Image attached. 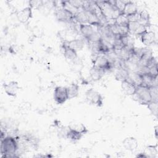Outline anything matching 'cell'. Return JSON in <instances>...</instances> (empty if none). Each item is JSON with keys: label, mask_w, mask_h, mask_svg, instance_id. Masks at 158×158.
I'll use <instances>...</instances> for the list:
<instances>
[{"label": "cell", "mask_w": 158, "mask_h": 158, "mask_svg": "<svg viewBox=\"0 0 158 158\" xmlns=\"http://www.w3.org/2000/svg\"><path fill=\"white\" fill-rule=\"evenodd\" d=\"M128 73L129 71L127 69L119 67L115 73V79L120 81L125 80L128 77Z\"/></svg>", "instance_id": "603a6c76"}, {"label": "cell", "mask_w": 158, "mask_h": 158, "mask_svg": "<svg viewBox=\"0 0 158 158\" xmlns=\"http://www.w3.org/2000/svg\"><path fill=\"white\" fill-rule=\"evenodd\" d=\"M16 16L19 21L22 23H26L32 17V8L27 6L16 12Z\"/></svg>", "instance_id": "ba28073f"}, {"label": "cell", "mask_w": 158, "mask_h": 158, "mask_svg": "<svg viewBox=\"0 0 158 158\" xmlns=\"http://www.w3.org/2000/svg\"><path fill=\"white\" fill-rule=\"evenodd\" d=\"M157 128H158L157 125L155 126V127H154V132H155V136H156V139H157Z\"/></svg>", "instance_id": "1f68e13d"}, {"label": "cell", "mask_w": 158, "mask_h": 158, "mask_svg": "<svg viewBox=\"0 0 158 158\" xmlns=\"http://www.w3.org/2000/svg\"><path fill=\"white\" fill-rule=\"evenodd\" d=\"M94 27L89 24H79V31L83 37L88 40L95 31L97 30H94Z\"/></svg>", "instance_id": "7c38bea8"}, {"label": "cell", "mask_w": 158, "mask_h": 158, "mask_svg": "<svg viewBox=\"0 0 158 158\" xmlns=\"http://www.w3.org/2000/svg\"><path fill=\"white\" fill-rule=\"evenodd\" d=\"M141 41L145 46H150L154 44L156 40V33L152 31H146L141 36Z\"/></svg>", "instance_id": "8fae6325"}, {"label": "cell", "mask_w": 158, "mask_h": 158, "mask_svg": "<svg viewBox=\"0 0 158 158\" xmlns=\"http://www.w3.org/2000/svg\"><path fill=\"white\" fill-rule=\"evenodd\" d=\"M18 151V143L16 137L7 136L1 139V153L2 157H14Z\"/></svg>", "instance_id": "6da1fadb"}, {"label": "cell", "mask_w": 158, "mask_h": 158, "mask_svg": "<svg viewBox=\"0 0 158 158\" xmlns=\"http://www.w3.org/2000/svg\"><path fill=\"white\" fill-rule=\"evenodd\" d=\"M121 88L123 93L130 96H133L136 89V86L127 80L121 81Z\"/></svg>", "instance_id": "5bb4252c"}, {"label": "cell", "mask_w": 158, "mask_h": 158, "mask_svg": "<svg viewBox=\"0 0 158 158\" xmlns=\"http://www.w3.org/2000/svg\"><path fill=\"white\" fill-rule=\"evenodd\" d=\"M83 136V135H82L80 133H78L75 131H73V130L69 128V127H68L65 137L71 141H76L80 140Z\"/></svg>", "instance_id": "cb8c5ba5"}, {"label": "cell", "mask_w": 158, "mask_h": 158, "mask_svg": "<svg viewBox=\"0 0 158 158\" xmlns=\"http://www.w3.org/2000/svg\"><path fill=\"white\" fill-rule=\"evenodd\" d=\"M138 12V8L136 4L130 1H128L125 5L122 14L126 16H128Z\"/></svg>", "instance_id": "2e32d148"}, {"label": "cell", "mask_w": 158, "mask_h": 158, "mask_svg": "<svg viewBox=\"0 0 158 158\" xmlns=\"http://www.w3.org/2000/svg\"><path fill=\"white\" fill-rule=\"evenodd\" d=\"M60 2H61L62 7L65 10H67V11H69L70 13H71L73 16L75 15L80 10V9L75 7L70 2V1H61Z\"/></svg>", "instance_id": "44dd1931"}, {"label": "cell", "mask_w": 158, "mask_h": 158, "mask_svg": "<svg viewBox=\"0 0 158 158\" xmlns=\"http://www.w3.org/2000/svg\"><path fill=\"white\" fill-rule=\"evenodd\" d=\"M3 88L6 93L10 96H15L19 89V83L16 81H11L3 84Z\"/></svg>", "instance_id": "9c48e42d"}, {"label": "cell", "mask_w": 158, "mask_h": 158, "mask_svg": "<svg viewBox=\"0 0 158 158\" xmlns=\"http://www.w3.org/2000/svg\"><path fill=\"white\" fill-rule=\"evenodd\" d=\"M127 1H121V0L115 1V6L120 12L122 13V11L123 10V8H124L125 5L127 3Z\"/></svg>", "instance_id": "f546056e"}, {"label": "cell", "mask_w": 158, "mask_h": 158, "mask_svg": "<svg viewBox=\"0 0 158 158\" xmlns=\"http://www.w3.org/2000/svg\"><path fill=\"white\" fill-rule=\"evenodd\" d=\"M86 101L91 104L98 107H101L103 105V98L101 94L93 88H90L85 93Z\"/></svg>", "instance_id": "277c9868"}, {"label": "cell", "mask_w": 158, "mask_h": 158, "mask_svg": "<svg viewBox=\"0 0 158 158\" xmlns=\"http://www.w3.org/2000/svg\"><path fill=\"white\" fill-rule=\"evenodd\" d=\"M68 127L69 128L73 131H75L78 133H80L83 135L88 132V129L82 123H72L70 125H69Z\"/></svg>", "instance_id": "d4e9b609"}, {"label": "cell", "mask_w": 158, "mask_h": 158, "mask_svg": "<svg viewBox=\"0 0 158 158\" xmlns=\"http://www.w3.org/2000/svg\"><path fill=\"white\" fill-rule=\"evenodd\" d=\"M146 31H147V27L146 26H144V25L139 23V25L137 27L134 35H135L136 36H141Z\"/></svg>", "instance_id": "f1b7e54d"}, {"label": "cell", "mask_w": 158, "mask_h": 158, "mask_svg": "<svg viewBox=\"0 0 158 158\" xmlns=\"http://www.w3.org/2000/svg\"><path fill=\"white\" fill-rule=\"evenodd\" d=\"M67 88V92L69 99L76 98L79 93V86L76 83H72Z\"/></svg>", "instance_id": "d6986e66"}, {"label": "cell", "mask_w": 158, "mask_h": 158, "mask_svg": "<svg viewBox=\"0 0 158 158\" xmlns=\"http://www.w3.org/2000/svg\"><path fill=\"white\" fill-rule=\"evenodd\" d=\"M53 98L56 102L58 104H62L66 102L68 98L67 88L64 86H57L55 88Z\"/></svg>", "instance_id": "8992f818"}, {"label": "cell", "mask_w": 158, "mask_h": 158, "mask_svg": "<svg viewBox=\"0 0 158 158\" xmlns=\"http://www.w3.org/2000/svg\"><path fill=\"white\" fill-rule=\"evenodd\" d=\"M157 145L152 146V145H149L146 147L144 151H143V154H144L146 157H157L158 151L157 149Z\"/></svg>", "instance_id": "ffe728a7"}, {"label": "cell", "mask_w": 158, "mask_h": 158, "mask_svg": "<svg viewBox=\"0 0 158 158\" xmlns=\"http://www.w3.org/2000/svg\"><path fill=\"white\" fill-rule=\"evenodd\" d=\"M61 48H62V53H63L64 57L67 60H73L74 59H75L77 57V51L75 50H74L73 49L71 48L70 47H69L65 41H64V43H62Z\"/></svg>", "instance_id": "30bf717a"}, {"label": "cell", "mask_w": 158, "mask_h": 158, "mask_svg": "<svg viewBox=\"0 0 158 158\" xmlns=\"http://www.w3.org/2000/svg\"><path fill=\"white\" fill-rule=\"evenodd\" d=\"M55 15L56 19L60 22L69 23L74 22V16L69 11L64 9L62 6L61 7L58 8L56 10Z\"/></svg>", "instance_id": "52a82bcc"}, {"label": "cell", "mask_w": 158, "mask_h": 158, "mask_svg": "<svg viewBox=\"0 0 158 158\" xmlns=\"http://www.w3.org/2000/svg\"><path fill=\"white\" fill-rule=\"evenodd\" d=\"M127 17L128 18V22H138L139 19V14L138 12Z\"/></svg>", "instance_id": "4dcf8cb0"}, {"label": "cell", "mask_w": 158, "mask_h": 158, "mask_svg": "<svg viewBox=\"0 0 158 158\" xmlns=\"http://www.w3.org/2000/svg\"><path fill=\"white\" fill-rule=\"evenodd\" d=\"M105 72H106L104 70L93 66L89 70L90 78L94 81H98L104 76Z\"/></svg>", "instance_id": "e0dca14e"}, {"label": "cell", "mask_w": 158, "mask_h": 158, "mask_svg": "<svg viewBox=\"0 0 158 158\" xmlns=\"http://www.w3.org/2000/svg\"><path fill=\"white\" fill-rule=\"evenodd\" d=\"M139 19L138 23L148 27L149 25V14L146 10H143L140 12H139Z\"/></svg>", "instance_id": "7402d4cb"}, {"label": "cell", "mask_w": 158, "mask_h": 158, "mask_svg": "<svg viewBox=\"0 0 158 158\" xmlns=\"http://www.w3.org/2000/svg\"><path fill=\"white\" fill-rule=\"evenodd\" d=\"M127 80L132 83L136 86H141L142 83L141 75L137 72H129Z\"/></svg>", "instance_id": "9a60e30c"}, {"label": "cell", "mask_w": 158, "mask_h": 158, "mask_svg": "<svg viewBox=\"0 0 158 158\" xmlns=\"http://www.w3.org/2000/svg\"><path fill=\"white\" fill-rule=\"evenodd\" d=\"M122 145L125 150L129 151H133L136 150L138 148V143L135 138L129 137L125 138L123 141Z\"/></svg>", "instance_id": "4fadbf2b"}, {"label": "cell", "mask_w": 158, "mask_h": 158, "mask_svg": "<svg viewBox=\"0 0 158 158\" xmlns=\"http://www.w3.org/2000/svg\"><path fill=\"white\" fill-rule=\"evenodd\" d=\"M133 96L141 104L147 106L151 101H152L149 88L146 86L141 85L136 86L135 93Z\"/></svg>", "instance_id": "3957f363"}, {"label": "cell", "mask_w": 158, "mask_h": 158, "mask_svg": "<svg viewBox=\"0 0 158 158\" xmlns=\"http://www.w3.org/2000/svg\"><path fill=\"white\" fill-rule=\"evenodd\" d=\"M128 22L127 17L123 14L119 15L115 20V23L119 26H127Z\"/></svg>", "instance_id": "484cf974"}, {"label": "cell", "mask_w": 158, "mask_h": 158, "mask_svg": "<svg viewBox=\"0 0 158 158\" xmlns=\"http://www.w3.org/2000/svg\"><path fill=\"white\" fill-rule=\"evenodd\" d=\"M96 2L107 21L115 20L119 15L122 14L115 7V1H99Z\"/></svg>", "instance_id": "7a4b0ae2"}, {"label": "cell", "mask_w": 158, "mask_h": 158, "mask_svg": "<svg viewBox=\"0 0 158 158\" xmlns=\"http://www.w3.org/2000/svg\"><path fill=\"white\" fill-rule=\"evenodd\" d=\"M151 96L152 101L158 102V87L157 86H152L148 88Z\"/></svg>", "instance_id": "83f0119b"}, {"label": "cell", "mask_w": 158, "mask_h": 158, "mask_svg": "<svg viewBox=\"0 0 158 158\" xmlns=\"http://www.w3.org/2000/svg\"><path fill=\"white\" fill-rule=\"evenodd\" d=\"M147 106L151 111V114L157 117L158 114V102L151 101L147 105Z\"/></svg>", "instance_id": "4316f807"}, {"label": "cell", "mask_w": 158, "mask_h": 158, "mask_svg": "<svg viewBox=\"0 0 158 158\" xmlns=\"http://www.w3.org/2000/svg\"><path fill=\"white\" fill-rule=\"evenodd\" d=\"M65 41L69 47L73 49L76 51L81 50L84 46V42L81 39H74L69 41Z\"/></svg>", "instance_id": "ac0fdd59"}, {"label": "cell", "mask_w": 158, "mask_h": 158, "mask_svg": "<svg viewBox=\"0 0 158 158\" xmlns=\"http://www.w3.org/2000/svg\"><path fill=\"white\" fill-rule=\"evenodd\" d=\"M104 54H98L94 57L93 62V66L104 70L106 72L110 70L114 65L110 62L106 55Z\"/></svg>", "instance_id": "5b68a950"}]
</instances>
